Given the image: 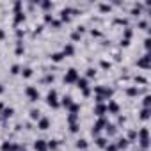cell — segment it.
Listing matches in <instances>:
<instances>
[{
  "mask_svg": "<svg viewBox=\"0 0 151 151\" xmlns=\"http://www.w3.org/2000/svg\"><path fill=\"white\" fill-rule=\"evenodd\" d=\"M80 78V75H78V71L75 69V68H71V69H68L66 71V75H64V84H77V80Z\"/></svg>",
  "mask_w": 151,
  "mask_h": 151,
  "instance_id": "obj_1",
  "label": "cell"
},
{
  "mask_svg": "<svg viewBox=\"0 0 151 151\" xmlns=\"http://www.w3.org/2000/svg\"><path fill=\"white\" fill-rule=\"evenodd\" d=\"M94 93L101 98V100H110L112 98V94H114V91L112 89H109V87H103V86H98V87H94Z\"/></svg>",
  "mask_w": 151,
  "mask_h": 151,
  "instance_id": "obj_2",
  "label": "cell"
},
{
  "mask_svg": "<svg viewBox=\"0 0 151 151\" xmlns=\"http://www.w3.org/2000/svg\"><path fill=\"white\" fill-rule=\"evenodd\" d=\"M137 137H140V147L147 149V146H149V132H147V128H140Z\"/></svg>",
  "mask_w": 151,
  "mask_h": 151,
  "instance_id": "obj_3",
  "label": "cell"
},
{
  "mask_svg": "<svg viewBox=\"0 0 151 151\" xmlns=\"http://www.w3.org/2000/svg\"><path fill=\"white\" fill-rule=\"evenodd\" d=\"M46 103H48V107H52V109H57L60 103H59V100H57V93L52 89L48 94H46Z\"/></svg>",
  "mask_w": 151,
  "mask_h": 151,
  "instance_id": "obj_4",
  "label": "cell"
},
{
  "mask_svg": "<svg viewBox=\"0 0 151 151\" xmlns=\"http://www.w3.org/2000/svg\"><path fill=\"white\" fill-rule=\"evenodd\" d=\"M25 94H27V98H29L30 101H37V100H39V91H37L36 87H32V86L25 89Z\"/></svg>",
  "mask_w": 151,
  "mask_h": 151,
  "instance_id": "obj_5",
  "label": "cell"
},
{
  "mask_svg": "<svg viewBox=\"0 0 151 151\" xmlns=\"http://www.w3.org/2000/svg\"><path fill=\"white\" fill-rule=\"evenodd\" d=\"M105 126H107V119H105V117H100V119H98V123L93 126V135H98V133H100V130H103Z\"/></svg>",
  "mask_w": 151,
  "mask_h": 151,
  "instance_id": "obj_6",
  "label": "cell"
},
{
  "mask_svg": "<svg viewBox=\"0 0 151 151\" xmlns=\"http://www.w3.org/2000/svg\"><path fill=\"white\" fill-rule=\"evenodd\" d=\"M0 149H2V151H20V146L18 144H13V142H4L2 144V147H0Z\"/></svg>",
  "mask_w": 151,
  "mask_h": 151,
  "instance_id": "obj_7",
  "label": "cell"
},
{
  "mask_svg": "<svg viewBox=\"0 0 151 151\" xmlns=\"http://www.w3.org/2000/svg\"><path fill=\"white\" fill-rule=\"evenodd\" d=\"M149 60H151V57H149V53H146L140 60H137V66L142 68V69H147L149 68Z\"/></svg>",
  "mask_w": 151,
  "mask_h": 151,
  "instance_id": "obj_8",
  "label": "cell"
},
{
  "mask_svg": "<svg viewBox=\"0 0 151 151\" xmlns=\"http://www.w3.org/2000/svg\"><path fill=\"white\" fill-rule=\"evenodd\" d=\"M105 112H107V105H103V103H96V107H94V114H96L98 117H103Z\"/></svg>",
  "mask_w": 151,
  "mask_h": 151,
  "instance_id": "obj_9",
  "label": "cell"
},
{
  "mask_svg": "<svg viewBox=\"0 0 151 151\" xmlns=\"http://www.w3.org/2000/svg\"><path fill=\"white\" fill-rule=\"evenodd\" d=\"M34 149L36 151H48V146H46V140H36L34 142Z\"/></svg>",
  "mask_w": 151,
  "mask_h": 151,
  "instance_id": "obj_10",
  "label": "cell"
},
{
  "mask_svg": "<svg viewBox=\"0 0 151 151\" xmlns=\"http://www.w3.org/2000/svg\"><path fill=\"white\" fill-rule=\"evenodd\" d=\"M37 128H39V130H48V128H50V119H48V117H41V119L37 121Z\"/></svg>",
  "mask_w": 151,
  "mask_h": 151,
  "instance_id": "obj_11",
  "label": "cell"
},
{
  "mask_svg": "<svg viewBox=\"0 0 151 151\" xmlns=\"http://www.w3.org/2000/svg\"><path fill=\"white\" fill-rule=\"evenodd\" d=\"M73 53H75V46H73V45H66V46L62 48V55H64V57H71Z\"/></svg>",
  "mask_w": 151,
  "mask_h": 151,
  "instance_id": "obj_12",
  "label": "cell"
},
{
  "mask_svg": "<svg viewBox=\"0 0 151 151\" xmlns=\"http://www.w3.org/2000/svg\"><path fill=\"white\" fill-rule=\"evenodd\" d=\"M107 112H110V114H117V112H119V105H117L116 101H110V103L107 105Z\"/></svg>",
  "mask_w": 151,
  "mask_h": 151,
  "instance_id": "obj_13",
  "label": "cell"
},
{
  "mask_svg": "<svg viewBox=\"0 0 151 151\" xmlns=\"http://www.w3.org/2000/svg\"><path fill=\"white\" fill-rule=\"evenodd\" d=\"M60 105H62V107H66V109H69V107L73 105V98H71V96H64V98H62V101H60Z\"/></svg>",
  "mask_w": 151,
  "mask_h": 151,
  "instance_id": "obj_14",
  "label": "cell"
},
{
  "mask_svg": "<svg viewBox=\"0 0 151 151\" xmlns=\"http://www.w3.org/2000/svg\"><path fill=\"white\" fill-rule=\"evenodd\" d=\"M16 16H14V25H20L22 22H25V14L20 11V13H14Z\"/></svg>",
  "mask_w": 151,
  "mask_h": 151,
  "instance_id": "obj_15",
  "label": "cell"
},
{
  "mask_svg": "<svg viewBox=\"0 0 151 151\" xmlns=\"http://www.w3.org/2000/svg\"><path fill=\"white\" fill-rule=\"evenodd\" d=\"M77 87L82 89V91L87 89V78H78V80H77Z\"/></svg>",
  "mask_w": 151,
  "mask_h": 151,
  "instance_id": "obj_16",
  "label": "cell"
},
{
  "mask_svg": "<svg viewBox=\"0 0 151 151\" xmlns=\"http://www.w3.org/2000/svg\"><path fill=\"white\" fill-rule=\"evenodd\" d=\"M30 119H36V121H39V119H41V112H39L37 109H32V110H30Z\"/></svg>",
  "mask_w": 151,
  "mask_h": 151,
  "instance_id": "obj_17",
  "label": "cell"
},
{
  "mask_svg": "<svg viewBox=\"0 0 151 151\" xmlns=\"http://www.w3.org/2000/svg\"><path fill=\"white\" fill-rule=\"evenodd\" d=\"M126 146H128V140H126L124 137H123V139H119V140H117V144H116V147H117V149H124Z\"/></svg>",
  "mask_w": 151,
  "mask_h": 151,
  "instance_id": "obj_18",
  "label": "cell"
},
{
  "mask_svg": "<svg viewBox=\"0 0 151 151\" xmlns=\"http://www.w3.org/2000/svg\"><path fill=\"white\" fill-rule=\"evenodd\" d=\"M149 116H151V114H149V109H142V110H140V119H142V121H147Z\"/></svg>",
  "mask_w": 151,
  "mask_h": 151,
  "instance_id": "obj_19",
  "label": "cell"
},
{
  "mask_svg": "<svg viewBox=\"0 0 151 151\" xmlns=\"http://www.w3.org/2000/svg\"><path fill=\"white\" fill-rule=\"evenodd\" d=\"M96 146H98V147H107V146H109V144H107V139L98 137V139H96Z\"/></svg>",
  "mask_w": 151,
  "mask_h": 151,
  "instance_id": "obj_20",
  "label": "cell"
},
{
  "mask_svg": "<svg viewBox=\"0 0 151 151\" xmlns=\"http://www.w3.org/2000/svg\"><path fill=\"white\" fill-rule=\"evenodd\" d=\"M46 146H48V151H55L59 147V142L57 140H50V142H46Z\"/></svg>",
  "mask_w": 151,
  "mask_h": 151,
  "instance_id": "obj_21",
  "label": "cell"
},
{
  "mask_svg": "<svg viewBox=\"0 0 151 151\" xmlns=\"http://www.w3.org/2000/svg\"><path fill=\"white\" fill-rule=\"evenodd\" d=\"M13 114H14V109H11V107H9V109H4V110H2V116H4L6 119H7V117H11Z\"/></svg>",
  "mask_w": 151,
  "mask_h": 151,
  "instance_id": "obj_22",
  "label": "cell"
},
{
  "mask_svg": "<svg viewBox=\"0 0 151 151\" xmlns=\"http://www.w3.org/2000/svg\"><path fill=\"white\" fill-rule=\"evenodd\" d=\"M77 147H78V149H86V147H87V140H86V139H78V140H77Z\"/></svg>",
  "mask_w": 151,
  "mask_h": 151,
  "instance_id": "obj_23",
  "label": "cell"
},
{
  "mask_svg": "<svg viewBox=\"0 0 151 151\" xmlns=\"http://www.w3.org/2000/svg\"><path fill=\"white\" fill-rule=\"evenodd\" d=\"M105 130H107V135H114V133H116V126H114V124H109V123H107Z\"/></svg>",
  "mask_w": 151,
  "mask_h": 151,
  "instance_id": "obj_24",
  "label": "cell"
},
{
  "mask_svg": "<svg viewBox=\"0 0 151 151\" xmlns=\"http://www.w3.org/2000/svg\"><path fill=\"white\" fill-rule=\"evenodd\" d=\"M78 110H80V105H78V103H73V105L69 107V114H77Z\"/></svg>",
  "mask_w": 151,
  "mask_h": 151,
  "instance_id": "obj_25",
  "label": "cell"
},
{
  "mask_svg": "<svg viewBox=\"0 0 151 151\" xmlns=\"http://www.w3.org/2000/svg\"><path fill=\"white\" fill-rule=\"evenodd\" d=\"M62 59H64L62 53H52V60H53V62H60Z\"/></svg>",
  "mask_w": 151,
  "mask_h": 151,
  "instance_id": "obj_26",
  "label": "cell"
},
{
  "mask_svg": "<svg viewBox=\"0 0 151 151\" xmlns=\"http://www.w3.org/2000/svg\"><path fill=\"white\" fill-rule=\"evenodd\" d=\"M126 93H128V96H137V94H139V93H140V91H139V89H137V87H130V89H128V91H126Z\"/></svg>",
  "mask_w": 151,
  "mask_h": 151,
  "instance_id": "obj_27",
  "label": "cell"
},
{
  "mask_svg": "<svg viewBox=\"0 0 151 151\" xmlns=\"http://www.w3.org/2000/svg\"><path fill=\"white\" fill-rule=\"evenodd\" d=\"M41 7H43L45 11H48V9H52V7H53V4H52V2H48V0H46V2H41Z\"/></svg>",
  "mask_w": 151,
  "mask_h": 151,
  "instance_id": "obj_28",
  "label": "cell"
},
{
  "mask_svg": "<svg viewBox=\"0 0 151 151\" xmlns=\"http://www.w3.org/2000/svg\"><path fill=\"white\" fill-rule=\"evenodd\" d=\"M22 75H23L25 78H29V77H32V69H30V68H25V69L22 71Z\"/></svg>",
  "mask_w": 151,
  "mask_h": 151,
  "instance_id": "obj_29",
  "label": "cell"
},
{
  "mask_svg": "<svg viewBox=\"0 0 151 151\" xmlns=\"http://www.w3.org/2000/svg\"><path fill=\"white\" fill-rule=\"evenodd\" d=\"M77 119H78V114H69V117H68V121L73 124V123H77Z\"/></svg>",
  "mask_w": 151,
  "mask_h": 151,
  "instance_id": "obj_30",
  "label": "cell"
},
{
  "mask_svg": "<svg viewBox=\"0 0 151 151\" xmlns=\"http://www.w3.org/2000/svg\"><path fill=\"white\" fill-rule=\"evenodd\" d=\"M151 105V96H144V109H149Z\"/></svg>",
  "mask_w": 151,
  "mask_h": 151,
  "instance_id": "obj_31",
  "label": "cell"
},
{
  "mask_svg": "<svg viewBox=\"0 0 151 151\" xmlns=\"http://www.w3.org/2000/svg\"><path fill=\"white\" fill-rule=\"evenodd\" d=\"M78 128H80V126H78L77 123H73V124L69 126V130H71V133H77V132H78Z\"/></svg>",
  "mask_w": 151,
  "mask_h": 151,
  "instance_id": "obj_32",
  "label": "cell"
},
{
  "mask_svg": "<svg viewBox=\"0 0 151 151\" xmlns=\"http://www.w3.org/2000/svg\"><path fill=\"white\" fill-rule=\"evenodd\" d=\"M135 137H137V132H135V130H132V132H130V133H128V139H126V140H128V142H130V140H133V139H135Z\"/></svg>",
  "mask_w": 151,
  "mask_h": 151,
  "instance_id": "obj_33",
  "label": "cell"
},
{
  "mask_svg": "<svg viewBox=\"0 0 151 151\" xmlns=\"http://www.w3.org/2000/svg\"><path fill=\"white\" fill-rule=\"evenodd\" d=\"M80 36H82V34L77 30V32H73V34H71V39H73V41H78V39H80Z\"/></svg>",
  "mask_w": 151,
  "mask_h": 151,
  "instance_id": "obj_34",
  "label": "cell"
},
{
  "mask_svg": "<svg viewBox=\"0 0 151 151\" xmlns=\"http://www.w3.org/2000/svg\"><path fill=\"white\" fill-rule=\"evenodd\" d=\"M11 73H13V75H18V73H20V66H16V64H14V66L11 68Z\"/></svg>",
  "mask_w": 151,
  "mask_h": 151,
  "instance_id": "obj_35",
  "label": "cell"
},
{
  "mask_svg": "<svg viewBox=\"0 0 151 151\" xmlns=\"http://www.w3.org/2000/svg\"><path fill=\"white\" fill-rule=\"evenodd\" d=\"M105 149H107V151H119V149L116 147V144H109V146H107Z\"/></svg>",
  "mask_w": 151,
  "mask_h": 151,
  "instance_id": "obj_36",
  "label": "cell"
},
{
  "mask_svg": "<svg viewBox=\"0 0 151 151\" xmlns=\"http://www.w3.org/2000/svg\"><path fill=\"white\" fill-rule=\"evenodd\" d=\"M100 9H101L103 13H107V11H110V6H107V4H101V6H100Z\"/></svg>",
  "mask_w": 151,
  "mask_h": 151,
  "instance_id": "obj_37",
  "label": "cell"
},
{
  "mask_svg": "<svg viewBox=\"0 0 151 151\" xmlns=\"http://www.w3.org/2000/svg\"><path fill=\"white\" fill-rule=\"evenodd\" d=\"M45 22H46V23H52V22H53V16H52V14H45Z\"/></svg>",
  "mask_w": 151,
  "mask_h": 151,
  "instance_id": "obj_38",
  "label": "cell"
},
{
  "mask_svg": "<svg viewBox=\"0 0 151 151\" xmlns=\"http://www.w3.org/2000/svg\"><path fill=\"white\" fill-rule=\"evenodd\" d=\"M94 75H96V71H94L93 68H89V69H87V77L91 78V77H94Z\"/></svg>",
  "mask_w": 151,
  "mask_h": 151,
  "instance_id": "obj_39",
  "label": "cell"
},
{
  "mask_svg": "<svg viewBox=\"0 0 151 151\" xmlns=\"http://www.w3.org/2000/svg\"><path fill=\"white\" fill-rule=\"evenodd\" d=\"M144 46H146V50H149V46H151V41H149V39H146V41H144Z\"/></svg>",
  "mask_w": 151,
  "mask_h": 151,
  "instance_id": "obj_40",
  "label": "cell"
},
{
  "mask_svg": "<svg viewBox=\"0 0 151 151\" xmlns=\"http://www.w3.org/2000/svg\"><path fill=\"white\" fill-rule=\"evenodd\" d=\"M101 68H110V64H109L107 60H103V62H101Z\"/></svg>",
  "mask_w": 151,
  "mask_h": 151,
  "instance_id": "obj_41",
  "label": "cell"
},
{
  "mask_svg": "<svg viewBox=\"0 0 151 151\" xmlns=\"http://www.w3.org/2000/svg\"><path fill=\"white\" fill-rule=\"evenodd\" d=\"M4 36H6V34H4V30H0V39H2Z\"/></svg>",
  "mask_w": 151,
  "mask_h": 151,
  "instance_id": "obj_42",
  "label": "cell"
},
{
  "mask_svg": "<svg viewBox=\"0 0 151 151\" xmlns=\"http://www.w3.org/2000/svg\"><path fill=\"white\" fill-rule=\"evenodd\" d=\"M2 93H4V87H2V86H0V94H2Z\"/></svg>",
  "mask_w": 151,
  "mask_h": 151,
  "instance_id": "obj_43",
  "label": "cell"
},
{
  "mask_svg": "<svg viewBox=\"0 0 151 151\" xmlns=\"http://www.w3.org/2000/svg\"><path fill=\"white\" fill-rule=\"evenodd\" d=\"M0 110H4V105H2V103H0Z\"/></svg>",
  "mask_w": 151,
  "mask_h": 151,
  "instance_id": "obj_44",
  "label": "cell"
},
{
  "mask_svg": "<svg viewBox=\"0 0 151 151\" xmlns=\"http://www.w3.org/2000/svg\"><path fill=\"white\" fill-rule=\"evenodd\" d=\"M20 151H25V149H20Z\"/></svg>",
  "mask_w": 151,
  "mask_h": 151,
  "instance_id": "obj_45",
  "label": "cell"
}]
</instances>
